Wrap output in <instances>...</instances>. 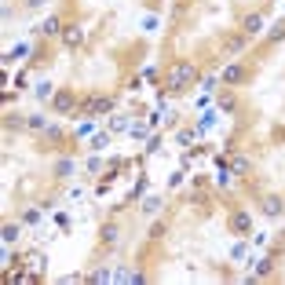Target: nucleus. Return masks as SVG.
<instances>
[{
  "label": "nucleus",
  "mask_w": 285,
  "mask_h": 285,
  "mask_svg": "<svg viewBox=\"0 0 285 285\" xmlns=\"http://www.w3.org/2000/svg\"><path fill=\"white\" fill-rule=\"evenodd\" d=\"M194 81H198V66H194L190 59H179V62H172L168 73H165V91L179 95V91H186V88H194Z\"/></svg>",
  "instance_id": "f257e3e1"
},
{
  "label": "nucleus",
  "mask_w": 285,
  "mask_h": 285,
  "mask_svg": "<svg viewBox=\"0 0 285 285\" xmlns=\"http://www.w3.org/2000/svg\"><path fill=\"white\" fill-rule=\"evenodd\" d=\"M52 110H55L59 117L77 114V110H81V99H77V91H70V88H59V91L52 95Z\"/></svg>",
  "instance_id": "f03ea898"
},
{
  "label": "nucleus",
  "mask_w": 285,
  "mask_h": 285,
  "mask_svg": "<svg viewBox=\"0 0 285 285\" xmlns=\"http://www.w3.org/2000/svg\"><path fill=\"white\" fill-rule=\"evenodd\" d=\"M110 110H114V99H110V95H91L88 103H81L77 114L81 117H99V114H110Z\"/></svg>",
  "instance_id": "7ed1b4c3"
},
{
  "label": "nucleus",
  "mask_w": 285,
  "mask_h": 285,
  "mask_svg": "<svg viewBox=\"0 0 285 285\" xmlns=\"http://www.w3.org/2000/svg\"><path fill=\"white\" fill-rule=\"evenodd\" d=\"M62 44H66L70 52H77V48L84 44V29H81V22H66V26H62Z\"/></svg>",
  "instance_id": "20e7f679"
},
{
  "label": "nucleus",
  "mask_w": 285,
  "mask_h": 285,
  "mask_svg": "<svg viewBox=\"0 0 285 285\" xmlns=\"http://www.w3.org/2000/svg\"><path fill=\"white\" fill-rule=\"evenodd\" d=\"M219 81H223L227 88L242 84V81H245V66H242V62H230V66H223V73H219Z\"/></svg>",
  "instance_id": "39448f33"
},
{
  "label": "nucleus",
  "mask_w": 285,
  "mask_h": 285,
  "mask_svg": "<svg viewBox=\"0 0 285 285\" xmlns=\"http://www.w3.org/2000/svg\"><path fill=\"white\" fill-rule=\"evenodd\" d=\"M242 33L245 37H260L263 33V15L260 11H252V15H245V19H242Z\"/></svg>",
  "instance_id": "423d86ee"
},
{
  "label": "nucleus",
  "mask_w": 285,
  "mask_h": 285,
  "mask_svg": "<svg viewBox=\"0 0 285 285\" xmlns=\"http://www.w3.org/2000/svg\"><path fill=\"white\" fill-rule=\"evenodd\" d=\"M26 271L33 274V278H44V271H48V256H44V252H29V256H26Z\"/></svg>",
  "instance_id": "0eeeda50"
},
{
  "label": "nucleus",
  "mask_w": 285,
  "mask_h": 285,
  "mask_svg": "<svg viewBox=\"0 0 285 285\" xmlns=\"http://www.w3.org/2000/svg\"><path fill=\"white\" fill-rule=\"evenodd\" d=\"M230 230L234 234H252V219H249V212H230Z\"/></svg>",
  "instance_id": "6e6552de"
},
{
  "label": "nucleus",
  "mask_w": 285,
  "mask_h": 285,
  "mask_svg": "<svg viewBox=\"0 0 285 285\" xmlns=\"http://www.w3.org/2000/svg\"><path fill=\"white\" fill-rule=\"evenodd\" d=\"M271 274H274V256L252 260V278H271Z\"/></svg>",
  "instance_id": "1a4fd4ad"
},
{
  "label": "nucleus",
  "mask_w": 285,
  "mask_h": 285,
  "mask_svg": "<svg viewBox=\"0 0 285 285\" xmlns=\"http://www.w3.org/2000/svg\"><path fill=\"white\" fill-rule=\"evenodd\" d=\"M62 26H66V22H62L59 15H52V19L40 22V37H62Z\"/></svg>",
  "instance_id": "9d476101"
},
{
  "label": "nucleus",
  "mask_w": 285,
  "mask_h": 285,
  "mask_svg": "<svg viewBox=\"0 0 285 285\" xmlns=\"http://www.w3.org/2000/svg\"><path fill=\"white\" fill-rule=\"evenodd\" d=\"M281 212H285V201H281V198H274V194H271V198H263V216L278 219Z\"/></svg>",
  "instance_id": "9b49d317"
},
{
  "label": "nucleus",
  "mask_w": 285,
  "mask_h": 285,
  "mask_svg": "<svg viewBox=\"0 0 285 285\" xmlns=\"http://www.w3.org/2000/svg\"><path fill=\"white\" fill-rule=\"evenodd\" d=\"M33 55V44H15L11 52L4 55V62H22V59H29Z\"/></svg>",
  "instance_id": "f8f14e48"
},
{
  "label": "nucleus",
  "mask_w": 285,
  "mask_h": 285,
  "mask_svg": "<svg viewBox=\"0 0 285 285\" xmlns=\"http://www.w3.org/2000/svg\"><path fill=\"white\" fill-rule=\"evenodd\" d=\"M26 128H29V132H44V128H48V117H44V114H29V117H26Z\"/></svg>",
  "instance_id": "ddd939ff"
},
{
  "label": "nucleus",
  "mask_w": 285,
  "mask_h": 285,
  "mask_svg": "<svg viewBox=\"0 0 285 285\" xmlns=\"http://www.w3.org/2000/svg\"><path fill=\"white\" fill-rule=\"evenodd\" d=\"M117 238H121V230H117L114 223H106L103 234H99V242H103V245H117Z\"/></svg>",
  "instance_id": "4468645a"
},
{
  "label": "nucleus",
  "mask_w": 285,
  "mask_h": 285,
  "mask_svg": "<svg viewBox=\"0 0 285 285\" xmlns=\"http://www.w3.org/2000/svg\"><path fill=\"white\" fill-rule=\"evenodd\" d=\"M73 176V161H59L55 165V179H70Z\"/></svg>",
  "instance_id": "2eb2a0df"
},
{
  "label": "nucleus",
  "mask_w": 285,
  "mask_h": 285,
  "mask_svg": "<svg viewBox=\"0 0 285 285\" xmlns=\"http://www.w3.org/2000/svg\"><path fill=\"white\" fill-rule=\"evenodd\" d=\"M267 40H271V44H281V40H285V19L271 29V33H267Z\"/></svg>",
  "instance_id": "dca6fc26"
},
{
  "label": "nucleus",
  "mask_w": 285,
  "mask_h": 285,
  "mask_svg": "<svg viewBox=\"0 0 285 285\" xmlns=\"http://www.w3.org/2000/svg\"><path fill=\"white\" fill-rule=\"evenodd\" d=\"M55 91H59V88H52V81H40V84H37V99H52Z\"/></svg>",
  "instance_id": "f3484780"
},
{
  "label": "nucleus",
  "mask_w": 285,
  "mask_h": 285,
  "mask_svg": "<svg viewBox=\"0 0 285 285\" xmlns=\"http://www.w3.org/2000/svg\"><path fill=\"white\" fill-rule=\"evenodd\" d=\"M142 212H147V216L161 212V198H147V201H142Z\"/></svg>",
  "instance_id": "a211bd4d"
},
{
  "label": "nucleus",
  "mask_w": 285,
  "mask_h": 285,
  "mask_svg": "<svg viewBox=\"0 0 285 285\" xmlns=\"http://www.w3.org/2000/svg\"><path fill=\"white\" fill-rule=\"evenodd\" d=\"M128 132H132L135 139H147V135H150V124H142V121H135V124H132Z\"/></svg>",
  "instance_id": "6ab92c4d"
},
{
  "label": "nucleus",
  "mask_w": 285,
  "mask_h": 285,
  "mask_svg": "<svg viewBox=\"0 0 285 285\" xmlns=\"http://www.w3.org/2000/svg\"><path fill=\"white\" fill-rule=\"evenodd\" d=\"M230 172H234V176H245V172H249V161H245V157H234Z\"/></svg>",
  "instance_id": "aec40b11"
},
{
  "label": "nucleus",
  "mask_w": 285,
  "mask_h": 285,
  "mask_svg": "<svg viewBox=\"0 0 285 285\" xmlns=\"http://www.w3.org/2000/svg\"><path fill=\"white\" fill-rule=\"evenodd\" d=\"M106 142H110V132H99L91 139V150H106Z\"/></svg>",
  "instance_id": "412c9836"
},
{
  "label": "nucleus",
  "mask_w": 285,
  "mask_h": 285,
  "mask_svg": "<svg viewBox=\"0 0 285 285\" xmlns=\"http://www.w3.org/2000/svg\"><path fill=\"white\" fill-rule=\"evenodd\" d=\"M88 278H91V281H110V278H114V271H106V267H99V271H91Z\"/></svg>",
  "instance_id": "4be33fe9"
},
{
  "label": "nucleus",
  "mask_w": 285,
  "mask_h": 285,
  "mask_svg": "<svg viewBox=\"0 0 285 285\" xmlns=\"http://www.w3.org/2000/svg\"><path fill=\"white\" fill-rule=\"evenodd\" d=\"M124 128H132L128 117H114V121H110V132H124Z\"/></svg>",
  "instance_id": "5701e85b"
},
{
  "label": "nucleus",
  "mask_w": 285,
  "mask_h": 285,
  "mask_svg": "<svg viewBox=\"0 0 285 285\" xmlns=\"http://www.w3.org/2000/svg\"><path fill=\"white\" fill-rule=\"evenodd\" d=\"M19 230H22L19 223H8V227H4V242H15V238H19Z\"/></svg>",
  "instance_id": "b1692460"
},
{
  "label": "nucleus",
  "mask_w": 285,
  "mask_h": 285,
  "mask_svg": "<svg viewBox=\"0 0 285 285\" xmlns=\"http://www.w3.org/2000/svg\"><path fill=\"white\" fill-rule=\"evenodd\" d=\"M227 48H230V52H242V48H245V33H242V37H230Z\"/></svg>",
  "instance_id": "393cba45"
},
{
  "label": "nucleus",
  "mask_w": 285,
  "mask_h": 285,
  "mask_svg": "<svg viewBox=\"0 0 285 285\" xmlns=\"http://www.w3.org/2000/svg\"><path fill=\"white\" fill-rule=\"evenodd\" d=\"M245 256H249V249H245V245H234V252H230V260H238V263H242Z\"/></svg>",
  "instance_id": "a878e982"
},
{
  "label": "nucleus",
  "mask_w": 285,
  "mask_h": 285,
  "mask_svg": "<svg viewBox=\"0 0 285 285\" xmlns=\"http://www.w3.org/2000/svg\"><path fill=\"white\" fill-rule=\"evenodd\" d=\"M77 139H81V135H91V121H81V124H77V132H73Z\"/></svg>",
  "instance_id": "bb28decb"
},
{
  "label": "nucleus",
  "mask_w": 285,
  "mask_h": 285,
  "mask_svg": "<svg viewBox=\"0 0 285 285\" xmlns=\"http://www.w3.org/2000/svg\"><path fill=\"white\" fill-rule=\"evenodd\" d=\"M44 135H48V139H62V128H59V124H48Z\"/></svg>",
  "instance_id": "cd10ccee"
},
{
  "label": "nucleus",
  "mask_w": 285,
  "mask_h": 285,
  "mask_svg": "<svg viewBox=\"0 0 285 285\" xmlns=\"http://www.w3.org/2000/svg\"><path fill=\"white\" fill-rule=\"evenodd\" d=\"M48 0H26V8H44Z\"/></svg>",
  "instance_id": "c85d7f7f"
}]
</instances>
